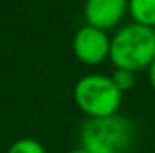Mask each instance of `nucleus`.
<instances>
[{
    "label": "nucleus",
    "instance_id": "20e7f679",
    "mask_svg": "<svg viewBox=\"0 0 155 153\" xmlns=\"http://www.w3.org/2000/svg\"><path fill=\"white\" fill-rule=\"evenodd\" d=\"M72 49L81 63L97 65L110 58V38L103 29L87 24L78 29L72 40Z\"/></svg>",
    "mask_w": 155,
    "mask_h": 153
},
{
    "label": "nucleus",
    "instance_id": "423d86ee",
    "mask_svg": "<svg viewBox=\"0 0 155 153\" xmlns=\"http://www.w3.org/2000/svg\"><path fill=\"white\" fill-rule=\"evenodd\" d=\"M128 11L137 24L155 27V0H128Z\"/></svg>",
    "mask_w": 155,
    "mask_h": 153
},
{
    "label": "nucleus",
    "instance_id": "0eeeda50",
    "mask_svg": "<svg viewBox=\"0 0 155 153\" xmlns=\"http://www.w3.org/2000/svg\"><path fill=\"white\" fill-rule=\"evenodd\" d=\"M7 153H47L45 150V146L36 141V139H18V141H15L11 146H9V150Z\"/></svg>",
    "mask_w": 155,
    "mask_h": 153
},
{
    "label": "nucleus",
    "instance_id": "f257e3e1",
    "mask_svg": "<svg viewBox=\"0 0 155 153\" xmlns=\"http://www.w3.org/2000/svg\"><path fill=\"white\" fill-rule=\"evenodd\" d=\"M110 60L116 69L132 72L148 69L155 60V27L137 22L123 25L110 38Z\"/></svg>",
    "mask_w": 155,
    "mask_h": 153
},
{
    "label": "nucleus",
    "instance_id": "6e6552de",
    "mask_svg": "<svg viewBox=\"0 0 155 153\" xmlns=\"http://www.w3.org/2000/svg\"><path fill=\"white\" fill-rule=\"evenodd\" d=\"M110 77L121 92H126V90L134 88V85H135V72L126 70V69H116Z\"/></svg>",
    "mask_w": 155,
    "mask_h": 153
},
{
    "label": "nucleus",
    "instance_id": "7ed1b4c3",
    "mask_svg": "<svg viewBox=\"0 0 155 153\" xmlns=\"http://www.w3.org/2000/svg\"><path fill=\"white\" fill-rule=\"evenodd\" d=\"M74 101L88 119L116 115L123 103V92L110 76L87 74L74 86Z\"/></svg>",
    "mask_w": 155,
    "mask_h": 153
},
{
    "label": "nucleus",
    "instance_id": "39448f33",
    "mask_svg": "<svg viewBox=\"0 0 155 153\" xmlns=\"http://www.w3.org/2000/svg\"><path fill=\"white\" fill-rule=\"evenodd\" d=\"M128 11V0H85L83 16L88 25L110 29L117 25Z\"/></svg>",
    "mask_w": 155,
    "mask_h": 153
},
{
    "label": "nucleus",
    "instance_id": "1a4fd4ad",
    "mask_svg": "<svg viewBox=\"0 0 155 153\" xmlns=\"http://www.w3.org/2000/svg\"><path fill=\"white\" fill-rule=\"evenodd\" d=\"M148 79H150V85L155 90V60L152 61V65L148 67Z\"/></svg>",
    "mask_w": 155,
    "mask_h": 153
},
{
    "label": "nucleus",
    "instance_id": "9d476101",
    "mask_svg": "<svg viewBox=\"0 0 155 153\" xmlns=\"http://www.w3.org/2000/svg\"><path fill=\"white\" fill-rule=\"evenodd\" d=\"M67 153H88V151H87V150H83V148L79 146V148H76V150H71V151H67Z\"/></svg>",
    "mask_w": 155,
    "mask_h": 153
},
{
    "label": "nucleus",
    "instance_id": "f03ea898",
    "mask_svg": "<svg viewBox=\"0 0 155 153\" xmlns=\"http://www.w3.org/2000/svg\"><path fill=\"white\" fill-rule=\"evenodd\" d=\"M79 141L88 153H126L135 141V124L119 114L87 119L81 126Z\"/></svg>",
    "mask_w": 155,
    "mask_h": 153
}]
</instances>
